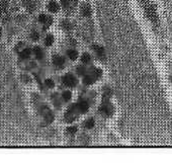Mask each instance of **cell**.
Returning a JSON list of instances; mask_svg holds the SVG:
<instances>
[{
    "label": "cell",
    "instance_id": "cell-6",
    "mask_svg": "<svg viewBox=\"0 0 172 167\" xmlns=\"http://www.w3.org/2000/svg\"><path fill=\"white\" fill-rule=\"evenodd\" d=\"M81 13L84 15V16H86V17H89V16H90L91 13H92V11H91L90 5L87 4V3H84V4L81 6Z\"/></svg>",
    "mask_w": 172,
    "mask_h": 167
},
{
    "label": "cell",
    "instance_id": "cell-3",
    "mask_svg": "<svg viewBox=\"0 0 172 167\" xmlns=\"http://www.w3.org/2000/svg\"><path fill=\"white\" fill-rule=\"evenodd\" d=\"M63 83L69 87H74L77 84V79L72 74H66L63 77Z\"/></svg>",
    "mask_w": 172,
    "mask_h": 167
},
{
    "label": "cell",
    "instance_id": "cell-20",
    "mask_svg": "<svg viewBox=\"0 0 172 167\" xmlns=\"http://www.w3.org/2000/svg\"><path fill=\"white\" fill-rule=\"evenodd\" d=\"M85 127H86V129H92L93 127H94V120H93V119L88 120L87 122H86Z\"/></svg>",
    "mask_w": 172,
    "mask_h": 167
},
{
    "label": "cell",
    "instance_id": "cell-9",
    "mask_svg": "<svg viewBox=\"0 0 172 167\" xmlns=\"http://www.w3.org/2000/svg\"><path fill=\"white\" fill-rule=\"evenodd\" d=\"M93 49H94V51L96 52V54H97L98 57H100L101 59H104V57H105V51H104V49H103L102 47L94 45L93 46Z\"/></svg>",
    "mask_w": 172,
    "mask_h": 167
},
{
    "label": "cell",
    "instance_id": "cell-13",
    "mask_svg": "<svg viewBox=\"0 0 172 167\" xmlns=\"http://www.w3.org/2000/svg\"><path fill=\"white\" fill-rule=\"evenodd\" d=\"M32 50L30 49H24V51L22 52V54H20V57H22V59H28L30 57V55H32Z\"/></svg>",
    "mask_w": 172,
    "mask_h": 167
},
{
    "label": "cell",
    "instance_id": "cell-11",
    "mask_svg": "<svg viewBox=\"0 0 172 167\" xmlns=\"http://www.w3.org/2000/svg\"><path fill=\"white\" fill-rule=\"evenodd\" d=\"M48 9H49L51 12H58L59 9H60V6H59V4L57 2H54V1H52V2L49 3V5H48Z\"/></svg>",
    "mask_w": 172,
    "mask_h": 167
},
{
    "label": "cell",
    "instance_id": "cell-14",
    "mask_svg": "<svg viewBox=\"0 0 172 167\" xmlns=\"http://www.w3.org/2000/svg\"><path fill=\"white\" fill-rule=\"evenodd\" d=\"M68 57L71 60H76L78 57V52L75 51V50H70V51L68 52Z\"/></svg>",
    "mask_w": 172,
    "mask_h": 167
},
{
    "label": "cell",
    "instance_id": "cell-27",
    "mask_svg": "<svg viewBox=\"0 0 172 167\" xmlns=\"http://www.w3.org/2000/svg\"><path fill=\"white\" fill-rule=\"evenodd\" d=\"M71 1H73V2H77V1H79V0H71Z\"/></svg>",
    "mask_w": 172,
    "mask_h": 167
},
{
    "label": "cell",
    "instance_id": "cell-8",
    "mask_svg": "<svg viewBox=\"0 0 172 167\" xmlns=\"http://www.w3.org/2000/svg\"><path fill=\"white\" fill-rule=\"evenodd\" d=\"M53 63H54V65L56 67L61 68V67L64 66L65 60H64V58H63V57H61V56H55L54 58H53Z\"/></svg>",
    "mask_w": 172,
    "mask_h": 167
},
{
    "label": "cell",
    "instance_id": "cell-26",
    "mask_svg": "<svg viewBox=\"0 0 172 167\" xmlns=\"http://www.w3.org/2000/svg\"><path fill=\"white\" fill-rule=\"evenodd\" d=\"M32 39L34 40V41H38V40L40 39V36L38 32H32Z\"/></svg>",
    "mask_w": 172,
    "mask_h": 167
},
{
    "label": "cell",
    "instance_id": "cell-15",
    "mask_svg": "<svg viewBox=\"0 0 172 167\" xmlns=\"http://www.w3.org/2000/svg\"><path fill=\"white\" fill-rule=\"evenodd\" d=\"M91 74H92L93 76H94L95 79H99V78L102 76V71L100 70V69H94V70L91 72Z\"/></svg>",
    "mask_w": 172,
    "mask_h": 167
},
{
    "label": "cell",
    "instance_id": "cell-1",
    "mask_svg": "<svg viewBox=\"0 0 172 167\" xmlns=\"http://www.w3.org/2000/svg\"><path fill=\"white\" fill-rule=\"evenodd\" d=\"M77 105H72L70 108L67 110V112L65 114V120L67 121L68 123H71L73 122L74 120H75L76 118V114H77Z\"/></svg>",
    "mask_w": 172,
    "mask_h": 167
},
{
    "label": "cell",
    "instance_id": "cell-5",
    "mask_svg": "<svg viewBox=\"0 0 172 167\" xmlns=\"http://www.w3.org/2000/svg\"><path fill=\"white\" fill-rule=\"evenodd\" d=\"M76 105H77L78 111H79V112H82V114H85L89 108V104L87 101H80V102Z\"/></svg>",
    "mask_w": 172,
    "mask_h": 167
},
{
    "label": "cell",
    "instance_id": "cell-19",
    "mask_svg": "<svg viewBox=\"0 0 172 167\" xmlns=\"http://www.w3.org/2000/svg\"><path fill=\"white\" fill-rule=\"evenodd\" d=\"M76 132H77V128L76 127H70V128H68L66 130V133L68 135H74Z\"/></svg>",
    "mask_w": 172,
    "mask_h": 167
},
{
    "label": "cell",
    "instance_id": "cell-18",
    "mask_svg": "<svg viewBox=\"0 0 172 167\" xmlns=\"http://www.w3.org/2000/svg\"><path fill=\"white\" fill-rule=\"evenodd\" d=\"M62 28H64V30H71V28H72V26H71V24L68 22V20H64V22H62Z\"/></svg>",
    "mask_w": 172,
    "mask_h": 167
},
{
    "label": "cell",
    "instance_id": "cell-28",
    "mask_svg": "<svg viewBox=\"0 0 172 167\" xmlns=\"http://www.w3.org/2000/svg\"><path fill=\"white\" fill-rule=\"evenodd\" d=\"M0 34H1V28H0Z\"/></svg>",
    "mask_w": 172,
    "mask_h": 167
},
{
    "label": "cell",
    "instance_id": "cell-4",
    "mask_svg": "<svg viewBox=\"0 0 172 167\" xmlns=\"http://www.w3.org/2000/svg\"><path fill=\"white\" fill-rule=\"evenodd\" d=\"M39 20H40V22H42V24H45V28H48L52 24V22H53V18L50 17V16H48V15H46V14L40 15Z\"/></svg>",
    "mask_w": 172,
    "mask_h": 167
},
{
    "label": "cell",
    "instance_id": "cell-22",
    "mask_svg": "<svg viewBox=\"0 0 172 167\" xmlns=\"http://www.w3.org/2000/svg\"><path fill=\"white\" fill-rule=\"evenodd\" d=\"M46 120H47L48 123L53 122V120H54V116H53V114H52L51 111H48V114H46Z\"/></svg>",
    "mask_w": 172,
    "mask_h": 167
},
{
    "label": "cell",
    "instance_id": "cell-17",
    "mask_svg": "<svg viewBox=\"0 0 172 167\" xmlns=\"http://www.w3.org/2000/svg\"><path fill=\"white\" fill-rule=\"evenodd\" d=\"M81 60H82V62H83V63L87 64V63H89L91 61L90 55H89V54H87V53L83 54V55H82V57H81Z\"/></svg>",
    "mask_w": 172,
    "mask_h": 167
},
{
    "label": "cell",
    "instance_id": "cell-25",
    "mask_svg": "<svg viewBox=\"0 0 172 167\" xmlns=\"http://www.w3.org/2000/svg\"><path fill=\"white\" fill-rule=\"evenodd\" d=\"M70 1H71V0H62V1H61V3H62V6L69 7V5H70Z\"/></svg>",
    "mask_w": 172,
    "mask_h": 167
},
{
    "label": "cell",
    "instance_id": "cell-2",
    "mask_svg": "<svg viewBox=\"0 0 172 167\" xmlns=\"http://www.w3.org/2000/svg\"><path fill=\"white\" fill-rule=\"evenodd\" d=\"M114 111V106H112V103H110L108 101H105V102L103 103V104L100 106V112L102 114H104V116H112Z\"/></svg>",
    "mask_w": 172,
    "mask_h": 167
},
{
    "label": "cell",
    "instance_id": "cell-23",
    "mask_svg": "<svg viewBox=\"0 0 172 167\" xmlns=\"http://www.w3.org/2000/svg\"><path fill=\"white\" fill-rule=\"evenodd\" d=\"M46 85H47V87H49V88H53L55 86V83L52 79H47L46 80Z\"/></svg>",
    "mask_w": 172,
    "mask_h": 167
},
{
    "label": "cell",
    "instance_id": "cell-7",
    "mask_svg": "<svg viewBox=\"0 0 172 167\" xmlns=\"http://www.w3.org/2000/svg\"><path fill=\"white\" fill-rule=\"evenodd\" d=\"M8 5H9L8 0H0V15H3L6 13Z\"/></svg>",
    "mask_w": 172,
    "mask_h": 167
},
{
    "label": "cell",
    "instance_id": "cell-10",
    "mask_svg": "<svg viewBox=\"0 0 172 167\" xmlns=\"http://www.w3.org/2000/svg\"><path fill=\"white\" fill-rule=\"evenodd\" d=\"M95 81H96V79H95L94 76H93L91 73L90 74H88V75H86L83 79V82L86 84V85H91V84H93Z\"/></svg>",
    "mask_w": 172,
    "mask_h": 167
},
{
    "label": "cell",
    "instance_id": "cell-12",
    "mask_svg": "<svg viewBox=\"0 0 172 167\" xmlns=\"http://www.w3.org/2000/svg\"><path fill=\"white\" fill-rule=\"evenodd\" d=\"M34 54L36 55V57H37L38 59H43L44 53H43V50H42L41 48H39V47L34 48Z\"/></svg>",
    "mask_w": 172,
    "mask_h": 167
},
{
    "label": "cell",
    "instance_id": "cell-24",
    "mask_svg": "<svg viewBox=\"0 0 172 167\" xmlns=\"http://www.w3.org/2000/svg\"><path fill=\"white\" fill-rule=\"evenodd\" d=\"M77 72H78V74L79 75H84L86 73V69L84 68V67H82V66H79L77 68Z\"/></svg>",
    "mask_w": 172,
    "mask_h": 167
},
{
    "label": "cell",
    "instance_id": "cell-21",
    "mask_svg": "<svg viewBox=\"0 0 172 167\" xmlns=\"http://www.w3.org/2000/svg\"><path fill=\"white\" fill-rule=\"evenodd\" d=\"M72 97V94L70 91H65L64 93H63V98H64V100H70Z\"/></svg>",
    "mask_w": 172,
    "mask_h": 167
},
{
    "label": "cell",
    "instance_id": "cell-16",
    "mask_svg": "<svg viewBox=\"0 0 172 167\" xmlns=\"http://www.w3.org/2000/svg\"><path fill=\"white\" fill-rule=\"evenodd\" d=\"M53 43H54V36H52V34H49V36L46 38L45 40V44L47 47H49V46H52L53 45Z\"/></svg>",
    "mask_w": 172,
    "mask_h": 167
}]
</instances>
